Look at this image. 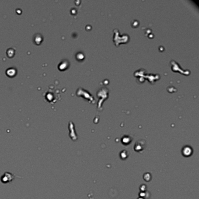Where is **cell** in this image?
<instances>
[{"mask_svg":"<svg viewBox=\"0 0 199 199\" xmlns=\"http://www.w3.org/2000/svg\"><path fill=\"white\" fill-rule=\"evenodd\" d=\"M122 142L124 145H127V144H130V143L131 141L130 140V138H129V137H127V138L125 137V138H123L122 139Z\"/></svg>","mask_w":199,"mask_h":199,"instance_id":"cell-3","label":"cell"},{"mask_svg":"<svg viewBox=\"0 0 199 199\" xmlns=\"http://www.w3.org/2000/svg\"><path fill=\"white\" fill-rule=\"evenodd\" d=\"M182 155L186 157H189L193 154V149L190 146H185L182 150Z\"/></svg>","mask_w":199,"mask_h":199,"instance_id":"cell-1","label":"cell"},{"mask_svg":"<svg viewBox=\"0 0 199 199\" xmlns=\"http://www.w3.org/2000/svg\"><path fill=\"white\" fill-rule=\"evenodd\" d=\"M144 144H143L142 145H141L139 141H137L136 144L135 145L134 150L135 151H137V152H140V151H143L144 150Z\"/></svg>","mask_w":199,"mask_h":199,"instance_id":"cell-2","label":"cell"}]
</instances>
